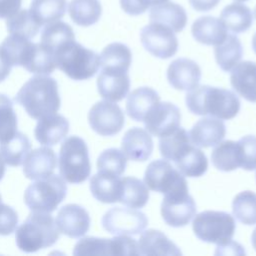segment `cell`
<instances>
[{
  "mask_svg": "<svg viewBox=\"0 0 256 256\" xmlns=\"http://www.w3.org/2000/svg\"><path fill=\"white\" fill-rule=\"evenodd\" d=\"M185 101L191 113L221 120L234 118L240 110V100L234 92L209 85L193 88L186 94Z\"/></svg>",
  "mask_w": 256,
  "mask_h": 256,
  "instance_id": "1",
  "label": "cell"
},
{
  "mask_svg": "<svg viewBox=\"0 0 256 256\" xmlns=\"http://www.w3.org/2000/svg\"><path fill=\"white\" fill-rule=\"evenodd\" d=\"M56 224L64 235L79 238L88 232L90 216L84 207L78 204H67L58 211Z\"/></svg>",
  "mask_w": 256,
  "mask_h": 256,
  "instance_id": "14",
  "label": "cell"
},
{
  "mask_svg": "<svg viewBox=\"0 0 256 256\" xmlns=\"http://www.w3.org/2000/svg\"><path fill=\"white\" fill-rule=\"evenodd\" d=\"M194 39L204 45H218L227 36V29L220 20L213 16H202L196 19L191 27Z\"/></svg>",
  "mask_w": 256,
  "mask_h": 256,
  "instance_id": "23",
  "label": "cell"
},
{
  "mask_svg": "<svg viewBox=\"0 0 256 256\" xmlns=\"http://www.w3.org/2000/svg\"><path fill=\"white\" fill-rule=\"evenodd\" d=\"M121 149L126 158L132 161H146L153 151L151 134L140 127H133L124 134Z\"/></svg>",
  "mask_w": 256,
  "mask_h": 256,
  "instance_id": "18",
  "label": "cell"
},
{
  "mask_svg": "<svg viewBox=\"0 0 256 256\" xmlns=\"http://www.w3.org/2000/svg\"><path fill=\"white\" fill-rule=\"evenodd\" d=\"M130 79L127 73H115L101 70L97 78L100 96L111 102L121 101L129 92Z\"/></svg>",
  "mask_w": 256,
  "mask_h": 256,
  "instance_id": "22",
  "label": "cell"
},
{
  "mask_svg": "<svg viewBox=\"0 0 256 256\" xmlns=\"http://www.w3.org/2000/svg\"><path fill=\"white\" fill-rule=\"evenodd\" d=\"M57 166V156L53 149L40 147L29 152L24 160L23 172L26 178L38 180L53 174Z\"/></svg>",
  "mask_w": 256,
  "mask_h": 256,
  "instance_id": "17",
  "label": "cell"
},
{
  "mask_svg": "<svg viewBox=\"0 0 256 256\" xmlns=\"http://www.w3.org/2000/svg\"><path fill=\"white\" fill-rule=\"evenodd\" d=\"M254 14H255V18H256V7H255V10H254Z\"/></svg>",
  "mask_w": 256,
  "mask_h": 256,
  "instance_id": "56",
  "label": "cell"
},
{
  "mask_svg": "<svg viewBox=\"0 0 256 256\" xmlns=\"http://www.w3.org/2000/svg\"><path fill=\"white\" fill-rule=\"evenodd\" d=\"M235 220L223 211H203L193 220L192 228L197 238L206 243L223 245L232 240L235 232Z\"/></svg>",
  "mask_w": 256,
  "mask_h": 256,
  "instance_id": "7",
  "label": "cell"
},
{
  "mask_svg": "<svg viewBox=\"0 0 256 256\" xmlns=\"http://www.w3.org/2000/svg\"><path fill=\"white\" fill-rule=\"evenodd\" d=\"M144 183L150 190L164 195L188 193V185L184 175L166 159L152 161L147 166Z\"/></svg>",
  "mask_w": 256,
  "mask_h": 256,
  "instance_id": "8",
  "label": "cell"
},
{
  "mask_svg": "<svg viewBox=\"0 0 256 256\" xmlns=\"http://www.w3.org/2000/svg\"><path fill=\"white\" fill-rule=\"evenodd\" d=\"M4 173H5V164L2 157L0 156V180L3 178Z\"/></svg>",
  "mask_w": 256,
  "mask_h": 256,
  "instance_id": "52",
  "label": "cell"
},
{
  "mask_svg": "<svg viewBox=\"0 0 256 256\" xmlns=\"http://www.w3.org/2000/svg\"><path fill=\"white\" fill-rule=\"evenodd\" d=\"M174 163L177 170L187 177H200L208 168L206 155L194 144Z\"/></svg>",
  "mask_w": 256,
  "mask_h": 256,
  "instance_id": "38",
  "label": "cell"
},
{
  "mask_svg": "<svg viewBox=\"0 0 256 256\" xmlns=\"http://www.w3.org/2000/svg\"><path fill=\"white\" fill-rule=\"evenodd\" d=\"M59 236L57 224L49 213L32 211L16 230L15 239L20 250L31 253L52 246Z\"/></svg>",
  "mask_w": 256,
  "mask_h": 256,
  "instance_id": "3",
  "label": "cell"
},
{
  "mask_svg": "<svg viewBox=\"0 0 256 256\" xmlns=\"http://www.w3.org/2000/svg\"><path fill=\"white\" fill-rule=\"evenodd\" d=\"M31 148L26 135L16 132L13 137L0 143V156L9 166H20L27 157Z\"/></svg>",
  "mask_w": 256,
  "mask_h": 256,
  "instance_id": "34",
  "label": "cell"
},
{
  "mask_svg": "<svg viewBox=\"0 0 256 256\" xmlns=\"http://www.w3.org/2000/svg\"><path fill=\"white\" fill-rule=\"evenodd\" d=\"M251 243H252L253 248L256 250V228H255L254 231L252 232V235H251Z\"/></svg>",
  "mask_w": 256,
  "mask_h": 256,
  "instance_id": "53",
  "label": "cell"
},
{
  "mask_svg": "<svg viewBox=\"0 0 256 256\" xmlns=\"http://www.w3.org/2000/svg\"><path fill=\"white\" fill-rule=\"evenodd\" d=\"M232 212L241 223L256 224V193L247 190L237 194L232 202Z\"/></svg>",
  "mask_w": 256,
  "mask_h": 256,
  "instance_id": "40",
  "label": "cell"
},
{
  "mask_svg": "<svg viewBox=\"0 0 256 256\" xmlns=\"http://www.w3.org/2000/svg\"><path fill=\"white\" fill-rule=\"evenodd\" d=\"M99 58L101 70L115 73H127L132 62V53L125 44L114 42L108 44L102 50Z\"/></svg>",
  "mask_w": 256,
  "mask_h": 256,
  "instance_id": "25",
  "label": "cell"
},
{
  "mask_svg": "<svg viewBox=\"0 0 256 256\" xmlns=\"http://www.w3.org/2000/svg\"><path fill=\"white\" fill-rule=\"evenodd\" d=\"M238 142L241 151V168L247 171L256 169V136L246 135Z\"/></svg>",
  "mask_w": 256,
  "mask_h": 256,
  "instance_id": "45",
  "label": "cell"
},
{
  "mask_svg": "<svg viewBox=\"0 0 256 256\" xmlns=\"http://www.w3.org/2000/svg\"><path fill=\"white\" fill-rule=\"evenodd\" d=\"M68 12L75 24L87 27L99 20L102 14V6L99 0H72Z\"/></svg>",
  "mask_w": 256,
  "mask_h": 256,
  "instance_id": "36",
  "label": "cell"
},
{
  "mask_svg": "<svg viewBox=\"0 0 256 256\" xmlns=\"http://www.w3.org/2000/svg\"><path fill=\"white\" fill-rule=\"evenodd\" d=\"M181 121V113L170 102H158L145 116L143 122L146 130L153 136L162 137L175 131Z\"/></svg>",
  "mask_w": 256,
  "mask_h": 256,
  "instance_id": "12",
  "label": "cell"
},
{
  "mask_svg": "<svg viewBox=\"0 0 256 256\" xmlns=\"http://www.w3.org/2000/svg\"><path fill=\"white\" fill-rule=\"evenodd\" d=\"M74 255H115L113 238L85 237L78 241L73 250Z\"/></svg>",
  "mask_w": 256,
  "mask_h": 256,
  "instance_id": "42",
  "label": "cell"
},
{
  "mask_svg": "<svg viewBox=\"0 0 256 256\" xmlns=\"http://www.w3.org/2000/svg\"><path fill=\"white\" fill-rule=\"evenodd\" d=\"M54 59L56 67L72 80L89 79L100 68L99 55L75 40L60 47L55 52Z\"/></svg>",
  "mask_w": 256,
  "mask_h": 256,
  "instance_id": "4",
  "label": "cell"
},
{
  "mask_svg": "<svg viewBox=\"0 0 256 256\" xmlns=\"http://www.w3.org/2000/svg\"><path fill=\"white\" fill-rule=\"evenodd\" d=\"M15 101L34 119L56 113L61 103L58 84L52 77L34 76L20 88Z\"/></svg>",
  "mask_w": 256,
  "mask_h": 256,
  "instance_id": "2",
  "label": "cell"
},
{
  "mask_svg": "<svg viewBox=\"0 0 256 256\" xmlns=\"http://www.w3.org/2000/svg\"><path fill=\"white\" fill-rule=\"evenodd\" d=\"M17 132V116L9 97L0 94V143L10 139Z\"/></svg>",
  "mask_w": 256,
  "mask_h": 256,
  "instance_id": "43",
  "label": "cell"
},
{
  "mask_svg": "<svg viewBox=\"0 0 256 256\" xmlns=\"http://www.w3.org/2000/svg\"><path fill=\"white\" fill-rule=\"evenodd\" d=\"M230 83L241 97L256 102V63L252 61L238 63L231 72Z\"/></svg>",
  "mask_w": 256,
  "mask_h": 256,
  "instance_id": "21",
  "label": "cell"
},
{
  "mask_svg": "<svg viewBox=\"0 0 256 256\" xmlns=\"http://www.w3.org/2000/svg\"><path fill=\"white\" fill-rule=\"evenodd\" d=\"M66 6V0H32L29 11L42 26L61 19L65 15Z\"/></svg>",
  "mask_w": 256,
  "mask_h": 256,
  "instance_id": "35",
  "label": "cell"
},
{
  "mask_svg": "<svg viewBox=\"0 0 256 256\" xmlns=\"http://www.w3.org/2000/svg\"><path fill=\"white\" fill-rule=\"evenodd\" d=\"M220 20L227 30L233 33L247 31L253 23V14L250 8L242 3L234 2L223 8Z\"/></svg>",
  "mask_w": 256,
  "mask_h": 256,
  "instance_id": "28",
  "label": "cell"
},
{
  "mask_svg": "<svg viewBox=\"0 0 256 256\" xmlns=\"http://www.w3.org/2000/svg\"><path fill=\"white\" fill-rule=\"evenodd\" d=\"M61 177L72 184L84 182L90 175L91 165L85 141L78 136L66 138L59 152Z\"/></svg>",
  "mask_w": 256,
  "mask_h": 256,
  "instance_id": "5",
  "label": "cell"
},
{
  "mask_svg": "<svg viewBox=\"0 0 256 256\" xmlns=\"http://www.w3.org/2000/svg\"><path fill=\"white\" fill-rule=\"evenodd\" d=\"M127 158L125 154L116 148L104 150L97 159L98 171L121 175L125 171Z\"/></svg>",
  "mask_w": 256,
  "mask_h": 256,
  "instance_id": "44",
  "label": "cell"
},
{
  "mask_svg": "<svg viewBox=\"0 0 256 256\" xmlns=\"http://www.w3.org/2000/svg\"><path fill=\"white\" fill-rule=\"evenodd\" d=\"M1 201H2V200H1V195H0V203H1Z\"/></svg>",
  "mask_w": 256,
  "mask_h": 256,
  "instance_id": "57",
  "label": "cell"
},
{
  "mask_svg": "<svg viewBox=\"0 0 256 256\" xmlns=\"http://www.w3.org/2000/svg\"><path fill=\"white\" fill-rule=\"evenodd\" d=\"M18 224V215L16 211L6 205L0 203V235L7 236L12 234Z\"/></svg>",
  "mask_w": 256,
  "mask_h": 256,
  "instance_id": "46",
  "label": "cell"
},
{
  "mask_svg": "<svg viewBox=\"0 0 256 256\" xmlns=\"http://www.w3.org/2000/svg\"><path fill=\"white\" fill-rule=\"evenodd\" d=\"M160 101L158 93L150 87L133 90L127 97L126 112L135 121H143L149 110Z\"/></svg>",
  "mask_w": 256,
  "mask_h": 256,
  "instance_id": "27",
  "label": "cell"
},
{
  "mask_svg": "<svg viewBox=\"0 0 256 256\" xmlns=\"http://www.w3.org/2000/svg\"><path fill=\"white\" fill-rule=\"evenodd\" d=\"M7 30L10 34H16L25 38H34L40 29V25L33 18L29 10L22 9L7 18Z\"/></svg>",
  "mask_w": 256,
  "mask_h": 256,
  "instance_id": "39",
  "label": "cell"
},
{
  "mask_svg": "<svg viewBox=\"0 0 256 256\" xmlns=\"http://www.w3.org/2000/svg\"><path fill=\"white\" fill-rule=\"evenodd\" d=\"M252 48H253L254 52L256 53V33L254 34V36L252 38Z\"/></svg>",
  "mask_w": 256,
  "mask_h": 256,
  "instance_id": "54",
  "label": "cell"
},
{
  "mask_svg": "<svg viewBox=\"0 0 256 256\" xmlns=\"http://www.w3.org/2000/svg\"><path fill=\"white\" fill-rule=\"evenodd\" d=\"M213 166L224 172H229L241 167V151L237 141L226 140L216 145L211 153Z\"/></svg>",
  "mask_w": 256,
  "mask_h": 256,
  "instance_id": "29",
  "label": "cell"
},
{
  "mask_svg": "<svg viewBox=\"0 0 256 256\" xmlns=\"http://www.w3.org/2000/svg\"><path fill=\"white\" fill-rule=\"evenodd\" d=\"M88 121L93 131L101 136H113L119 133L124 124L125 116L122 109L111 101H99L89 113Z\"/></svg>",
  "mask_w": 256,
  "mask_h": 256,
  "instance_id": "11",
  "label": "cell"
},
{
  "mask_svg": "<svg viewBox=\"0 0 256 256\" xmlns=\"http://www.w3.org/2000/svg\"><path fill=\"white\" fill-rule=\"evenodd\" d=\"M159 138L160 153L162 157L168 161H177L193 145L189 133L181 127Z\"/></svg>",
  "mask_w": 256,
  "mask_h": 256,
  "instance_id": "30",
  "label": "cell"
},
{
  "mask_svg": "<svg viewBox=\"0 0 256 256\" xmlns=\"http://www.w3.org/2000/svg\"><path fill=\"white\" fill-rule=\"evenodd\" d=\"M69 131L68 120L57 113L39 118L34 130L36 140L45 146H53L61 142Z\"/></svg>",
  "mask_w": 256,
  "mask_h": 256,
  "instance_id": "19",
  "label": "cell"
},
{
  "mask_svg": "<svg viewBox=\"0 0 256 256\" xmlns=\"http://www.w3.org/2000/svg\"><path fill=\"white\" fill-rule=\"evenodd\" d=\"M147 224L146 215L133 208L113 207L102 217L103 228L114 235H138Z\"/></svg>",
  "mask_w": 256,
  "mask_h": 256,
  "instance_id": "9",
  "label": "cell"
},
{
  "mask_svg": "<svg viewBox=\"0 0 256 256\" xmlns=\"http://www.w3.org/2000/svg\"><path fill=\"white\" fill-rule=\"evenodd\" d=\"M195 213L196 204L189 193L164 195L161 203V215L169 226H186L195 216Z\"/></svg>",
  "mask_w": 256,
  "mask_h": 256,
  "instance_id": "13",
  "label": "cell"
},
{
  "mask_svg": "<svg viewBox=\"0 0 256 256\" xmlns=\"http://www.w3.org/2000/svg\"><path fill=\"white\" fill-rule=\"evenodd\" d=\"M140 41L150 54L161 59L172 57L178 50V39L175 32L168 26L150 22L142 28Z\"/></svg>",
  "mask_w": 256,
  "mask_h": 256,
  "instance_id": "10",
  "label": "cell"
},
{
  "mask_svg": "<svg viewBox=\"0 0 256 256\" xmlns=\"http://www.w3.org/2000/svg\"><path fill=\"white\" fill-rule=\"evenodd\" d=\"M235 1H238V2H244V1H247V0H235Z\"/></svg>",
  "mask_w": 256,
  "mask_h": 256,
  "instance_id": "55",
  "label": "cell"
},
{
  "mask_svg": "<svg viewBox=\"0 0 256 256\" xmlns=\"http://www.w3.org/2000/svg\"><path fill=\"white\" fill-rule=\"evenodd\" d=\"M201 79L199 65L188 58H178L170 63L167 69L169 84L182 91H190L197 87Z\"/></svg>",
  "mask_w": 256,
  "mask_h": 256,
  "instance_id": "15",
  "label": "cell"
},
{
  "mask_svg": "<svg viewBox=\"0 0 256 256\" xmlns=\"http://www.w3.org/2000/svg\"><path fill=\"white\" fill-rule=\"evenodd\" d=\"M149 199L148 187L136 177L122 178V189L119 202L130 208H142Z\"/></svg>",
  "mask_w": 256,
  "mask_h": 256,
  "instance_id": "37",
  "label": "cell"
},
{
  "mask_svg": "<svg viewBox=\"0 0 256 256\" xmlns=\"http://www.w3.org/2000/svg\"><path fill=\"white\" fill-rule=\"evenodd\" d=\"M150 22L162 23L170 27L175 33L181 32L187 24L185 9L175 2H164L152 6L149 13Z\"/></svg>",
  "mask_w": 256,
  "mask_h": 256,
  "instance_id": "26",
  "label": "cell"
},
{
  "mask_svg": "<svg viewBox=\"0 0 256 256\" xmlns=\"http://www.w3.org/2000/svg\"><path fill=\"white\" fill-rule=\"evenodd\" d=\"M72 40H75L72 27L65 22L54 21L45 25L41 33L40 44L54 56L60 47Z\"/></svg>",
  "mask_w": 256,
  "mask_h": 256,
  "instance_id": "32",
  "label": "cell"
},
{
  "mask_svg": "<svg viewBox=\"0 0 256 256\" xmlns=\"http://www.w3.org/2000/svg\"><path fill=\"white\" fill-rule=\"evenodd\" d=\"M12 66L9 64V62L6 60L4 55L2 54L0 50V82L4 81L8 75L10 74Z\"/></svg>",
  "mask_w": 256,
  "mask_h": 256,
  "instance_id": "51",
  "label": "cell"
},
{
  "mask_svg": "<svg viewBox=\"0 0 256 256\" xmlns=\"http://www.w3.org/2000/svg\"><path fill=\"white\" fill-rule=\"evenodd\" d=\"M34 43L20 35L10 34L0 45V50L11 66H24Z\"/></svg>",
  "mask_w": 256,
  "mask_h": 256,
  "instance_id": "31",
  "label": "cell"
},
{
  "mask_svg": "<svg viewBox=\"0 0 256 256\" xmlns=\"http://www.w3.org/2000/svg\"><path fill=\"white\" fill-rule=\"evenodd\" d=\"M122 178L108 172L98 171L90 179V191L95 199L102 203L119 202Z\"/></svg>",
  "mask_w": 256,
  "mask_h": 256,
  "instance_id": "20",
  "label": "cell"
},
{
  "mask_svg": "<svg viewBox=\"0 0 256 256\" xmlns=\"http://www.w3.org/2000/svg\"><path fill=\"white\" fill-rule=\"evenodd\" d=\"M225 135V124L216 117H204L198 120L189 131L191 142L200 148L216 146L224 139Z\"/></svg>",
  "mask_w": 256,
  "mask_h": 256,
  "instance_id": "16",
  "label": "cell"
},
{
  "mask_svg": "<svg viewBox=\"0 0 256 256\" xmlns=\"http://www.w3.org/2000/svg\"><path fill=\"white\" fill-rule=\"evenodd\" d=\"M21 3L22 0H0V18H8L16 13Z\"/></svg>",
  "mask_w": 256,
  "mask_h": 256,
  "instance_id": "48",
  "label": "cell"
},
{
  "mask_svg": "<svg viewBox=\"0 0 256 256\" xmlns=\"http://www.w3.org/2000/svg\"><path fill=\"white\" fill-rule=\"evenodd\" d=\"M243 54L242 44L234 34H227L224 41L214 48L218 66L225 72L231 71L240 61Z\"/></svg>",
  "mask_w": 256,
  "mask_h": 256,
  "instance_id": "33",
  "label": "cell"
},
{
  "mask_svg": "<svg viewBox=\"0 0 256 256\" xmlns=\"http://www.w3.org/2000/svg\"><path fill=\"white\" fill-rule=\"evenodd\" d=\"M66 194L64 179L52 174L30 184L25 190L24 202L31 211L51 213L64 200Z\"/></svg>",
  "mask_w": 256,
  "mask_h": 256,
  "instance_id": "6",
  "label": "cell"
},
{
  "mask_svg": "<svg viewBox=\"0 0 256 256\" xmlns=\"http://www.w3.org/2000/svg\"><path fill=\"white\" fill-rule=\"evenodd\" d=\"M220 0H189L192 8L199 12L210 11L217 6Z\"/></svg>",
  "mask_w": 256,
  "mask_h": 256,
  "instance_id": "50",
  "label": "cell"
},
{
  "mask_svg": "<svg viewBox=\"0 0 256 256\" xmlns=\"http://www.w3.org/2000/svg\"><path fill=\"white\" fill-rule=\"evenodd\" d=\"M215 254H221V255H229V254H245V251L243 250V247L238 244L237 242H234L230 240L229 242L223 244V245H217V250Z\"/></svg>",
  "mask_w": 256,
  "mask_h": 256,
  "instance_id": "49",
  "label": "cell"
},
{
  "mask_svg": "<svg viewBox=\"0 0 256 256\" xmlns=\"http://www.w3.org/2000/svg\"><path fill=\"white\" fill-rule=\"evenodd\" d=\"M166 1L168 0H120V6L125 13L136 16L144 13L148 8Z\"/></svg>",
  "mask_w": 256,
  "mask_h": 256,
  "instance_id": "47",
  "label": "cell"
},
{
  "mask_svg": "<svg viewBox=\"0 0 256 256\" xmlns=\"http://www.w3.org/2000/svg\"><path fill=\"white\" fill-rule=\"evenodd\" d=\"M28 72L37 75H49L56 68L54 56L40 43H34L32 52L23 66Z\"/></svg>",
  "mask_w": 256,
  "mask_h": 256,
  "instance_id": "41",
  "label": "cell"
},
{
  "mask_svg": "<svg viewBox=\"0 0 256 256\" xmlns=\"http://www.w3.org/2000/svg\"><path fill=\"white\" fill-rule=\"evenodd\" d=\"M137 246L140 255H181L177 245L164 233L155 229L143 231Z\"/></svg>",
  "mask_w": 256,
  "mask_h": 256,
  "instance_id": "24",
  "label": "cell"
}]
</instances>
